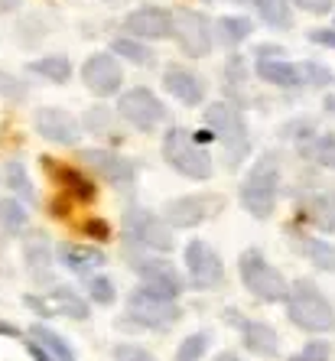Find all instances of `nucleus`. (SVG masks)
<instances>
[{
    "mask_svg": "<svg viewBox=\"0 0 335 361\" xmlns=\"http://www.w3.org/2000/svg\"><path fill=\"white\" fill-rule=\"evenodd\" d=\"M284 306H286V319L296 329H303V332H310V336H326V332L335 329V306L322 293V286L310 277L290 283Z\"/></svg>",
    "mask_w": 335,
    "mask_h": 361,
    "instance_id": "f257e3e1",
    "label": "nucleus"
},
{
    "mask_svg": "<svg viewBox=\"0 0 335 361\" xmlns=\"http://www.w3.org/2000/svg\"><path fill=\"white\" fill-rule=\"evenodd\" d=\"M183 319V306L179 300H166V296L153 293L147 286H134L127 293L124 316L118 319V329H143V332H169Z\"/></svg>",
    "mask_w": 335,
    "mask_h": 361,
    "instance_id": "f03ea898",
    "label": "nucleus"
},
{
    "mask_svg": "<svg viewBox=\"0 0 335 361\" xmlns=\"http://www.w3.org/2000/svg\"><path fill=\"white\" fill-rule=\"evenodd\" d=\"M276 195H280V157L276 153H260L248 169V176L241 179V189H238L241 209L264 221L274 215Z\"/></svg>",
    "mask_w": 335,
    "mask_h": 361,
    "instance_id": "7ed1b4c3",
    "label": "nucleus"
},
{
    "mask_svg": "<svg viewBox=\"0 0 335 361\" xmlns=\"http://www.w3.org/2000/svg\"><path fill=\"white\" fill-rule=\"evenodd\" d=\"M205 130L212 134V140L221 143L228 169H238L248 160V153H251V134H248V124H244V114L231 101H215V104L205 108Z\"/></svg>",
    "mask_w": 335,
    "mask_h": 361,
    "instance_id": "20e7f679",
    "label": "nucleus"
},
{
    "mask_svg": "<svg viewBox=\"0 0 335 361\" xmlns=\"http://www.w3.org/2000/svg\"><path fill=\"white\" fill-rule=\"evenodd\" d=\"M163 160L173 173H179L183 179H193V183H205L215 176L212 153L185 127H169L163 134Z\"/></svg>",
    "mask_w": 335,
    "mask_h": 361,
    "instance_id": "39448f33",
    "label": "nucleus"
},
{
    "mask_svg": "<svg viewBox=\"0 0 335 361\" xmlns=\"http://www.w3.org/2000/svg\"><path fill=\"white\" fill-rule=\"evenodd\" d=\"M238 277H241V286L254 300L270 302V306H274V302H284L286 293H290V280H286L257 247L241 251V257H238Z\"/></svg>",
    "mask_w": 335,
    "mask_h": 361,
    "instance_id": "423d86ee",
    "label": "nucleus"
},
{
    "mask_svg": "<svg viewBox=\"0 0 335 361\" xmlns=\"http://www.w3.org/2000/svg\"><path fill=\"white\" fill-rule=\"evenodd\" d=\"M121 231H124L127 244L134 247V251H150V254H166L173 251V228L166 221L153 215V212L140 209V205H130L124 212V219H121Z\"/></svg>",
    "mask_w": 335,
    "mask_h": 361,
    "instance_id": "0eeeda50",
    "label": "nucleus"
},
{
    "mask_svg": "<svg viewBox=\"0 0 335 361\" xmlns=\"http://www.w3.org/2000/svg\"><path fill=\"white\" fill-rule=\"evenodd\" d=\"M127 264L140 277V286L153 290V293L166 296V300H179L185 293V277L179 274L163 254L150 251H127Z\"/></svg>",
    "mask_w": 335,
    "mask_h": 361,
    "instance_id": "6e6552de",
    "label": "nucleus"
},
{
    "mask_svg": "<svg viewBox=\"0 0 335 361\" xmlns=\"http://www.w3.org/2000/svg\"><path fill=\"white\" fill-rule=\"evenodd\" d=\"M118 118H124L140 134H153L169 118V111L150 88L140 85V88H127V92L118 94Z\"/></svg>",
    "mask_w": 335,
    "mask_h": 361,
    "instance_id": "1a4fd4ad",
    "label": "nucleus"
},
{
    "mask_svg": "<svg viewBox=\"0 0 335 361\" xmlns=\"http://www.w3.org/2000/svg\"><path fill=\"white\" fill-rule=\"evenodd\" d=\"M183 257H185V283L193 290L209 293V290H218L225 283V264H221L218 251L209 241H202V238L189 241Z\"/></svg>",
    "mask_w": 335,
    "mask_h": 361,
    "instance_id": "9d476101",
    "label": "nucleus"
},
{
    "mask_svg": "<svg viewBox=\"0 0 335 361\" xmlns=\"http://www.w3.org/2000/svg\"><path fill=\"white\" fill-rule=\"evenodd\" d=\"M179 42V49L189 56V59H205L215 46V36H212V23L209 17H202L195 10H176L173 13V33Z\"/></svg>",
    "mask_w": 335,
    "mask_h": 361,
    "instance_id": "9b49d317",
    "label": "nucleus"
},
{
    "mask_svg": "<svg viewBox=\"0 0 335 361\" xmlns=\"http://www.w3.org/2000/svg\"><path fill=\"white\" fill-rule=\"evenodd\" d=\"M218 209H221L218 195H179V199L163 205L159 219L166 221L173 231H185V228H195L202 221H209L212 215H218Z\"/></svg>",
    "mask_w": 335,
    "mask_h": 361,
    "instance_id": "f8f14e48",
    "label": "nucleus"
},
{
    "mask_svg": "<svg viewBox=\"0 0 335 361\" xmlns=\"http://www.w3.org/2000/svg\"><path fill=\"white\" fill-rule=\"evenodd\" d=\"M82 163L92 169L95 176H101L108 185H114V189H134L137 183V163L114 150H104V147L82 150Z\"/></svg>",
    "mask_w": 335,
    "mask_h": 361,
    "instance_id": "ddd939ff",
    "label": "nucleus"
},
{
    "mask_svg": "<svg viewBox=\"0 0 335 361\" xmlns=\"http://www.w3.org/2000/svg\"><path fill=\"white\" fill-rule=\"evenodd\" d=\"M225 319L238 329L241 345L251 355H257V358H276V355H280V336H276V329L270 326V322L248 319V316H241L238 310H225Z\"/></svg>",
    "mask_w": 335,
    "mask_h": 361,
    "instance_id": "4468645a",
    "label": "nucleus"
},
{
    "mask_svg": "<svg viewBox=\"0 0 335 361\" xmlns=\"http://www.w3.org/2000/svg\"><path fill=\"white\" fill-rule=\"evenodd\" d=\"M82 82L92 94L111 98V94H118L121 85H124V68H121V62L114 59L111 52H95L82 66Z\"/></svg>",
    "mask_w": 335,
    "mask_h": 361,
    "instance_id": "2eb2a0df",
    "label": "nucleus"
},
{
    "mask_svg": "<svg viewBox=\"0 0 335 361\" xmlns=\"http://www.w3.org/2000/svg\"><path fill=\"white\" fill-rule=\"evenodd\" d=\"M23 264L36 286L56 283V251H52V244H49V235L30 231V235L23 238Z\"/></svg>",
    "mask_w": 335,
    "mask_h": 361,
    "instance_id": "dca6fc26",
    "label": "nucleus"
},
{
    "mask_svg": "<svg viewBox=\"0 0 335 361\" xmlns=\"http://www.w3.org/2000/svg\"><path fill=\"white\" fill-rule=\"evenodd\" d=\"M33 127L42 140L59 143V147H75L82 140V124L62 108H39L33 118Z\"/></svg>",
    "mask_w": 335,
    "mask_h": 361,
    "instance_id": "f3484780",
    "label": "nucleus"
},
{
    "mask_svg": "<svg viewBox=\"0 0 335 361\" xmlns=\"http://www.w3.org/2000/svg\"><path fill=\"white\" fill-rule=\"evenodd\" d=\"M254 72H257L260 82L276 85V88H300L306 85V75H303V62H290L280 56V49L270 52L264 49L254 62Z\"/></svg>",
    "mask_w": 335,
    "mask_h": 361,
    "instance_id": "a211bd4d",
    "label": "nucleus"
},
{
    "mask_svg": "<svg viewBox=\"0 0 335 361\" xmlns=\"http://www.w3.org/2000/svg\"><path fill=\"white\" fill-rule=\"evenodd\" d=\"M127 33L137 36V39H166L173 33V13L157 4H147V7H137L130 17L124 20Z\"/></svg>",
    "mask_w": 335,
    "mask_h": 361,
    "instance_id": "6ab92c4d",
    "label": "nucleus"
},
{
    "mask_svg": "<svg viewBox=\"0 0 335 361\" xmlns=\"http://www.w3.org/2000/svg\"><path fill=\"white\" fill-rule=\"evenodd\" d=\"M163 88H166L179 104H185V108H199L202 101H205V82L195 75L193 68L169 66L166 72H163Z\"/></svg>",
    "mask_w": 335,
    "mask_h": 361,
    "instance_id": "aec40b11",
    "label": "nucleus"
},
{
    "mask_svg": "<svg viewBox=\"0 0 335 361\" xmlns=\"http://www.w3.org/2000/svg\"><path fill=\"white\" fill-rule=\"evenodd\" d=\"M56 261H59L66 270L78 274V277H88V274H95L98 267H104V264H108V254L101 251V247H95V244L66 241V244H59V247H56Z\"/></svg>",
    "mask_w": 335,
    "mask_h": 361,
    "instance_id": "412c9836",
    "label": "nucleus"
},
{
    "mask_svg": "<svg viewBox=\"0 0 335 361\" xmlns=\"http://www.w3.org/2000/svg\"><path fill=\"white\" fill-rule=\"evenodd\" d=\"M286 235H290L293 251L303 254V257H306V261H310L316 270L335 274V244L322 241V238H312V235H303V231H296V228H290Z\"/></svg>",
    "mask_w": 335,
    "mask_h": 361,
    "instance_id": "4be33fe9",
    "label": "nucleus"
},
{
    "mask_svg": "<svg viewBox=\"0 0 335 361\" xmlns=\"http://www.w3.org/2000/svg\"><path fill=\"white\" fill-rule=\"evenodd\" d=\"M42 166L52 173V179L56 183L66 185V192L72 195L75 202H92L95 195H98V189H95V179H88L82 173V169H72V166H62V163H56L52 157H42Z\"/></svg>",
    "mask_w": 335,
    "mask_h": 361,
    "instance_id": "5701e85b",
    "label": "nucleus"
},
{
    "mask_svg": "<svg viewBox=\"0 0 335 361\" xmlns=\"http://www.w3.org/2000/svg\"><path fill=\"white\" fill-rule=\"evenodd\" d=\"M46 300L52 302L56 316H68V319H78V322H85L88 316H92V302L85 300L82 293H75L72 286L52 283V286H49V293H46Z\"/></svg>",
    "mask_w": 335,
    "mask_h": 361,
    "instance_id": "b1692460",
    "label": "nucleus"
},
{
    "mask_svg": "<svg viewBox=\"0 0 335 361\" xmlns=\"http://www.w3.org/2000/svg\"><path fill=\"white\" fill-rule=\"evenodd\" d=\"M30 342H36L42 348V352L49 355V358H56V361H75V348L68 345V338L66 336H59L52 326H42V322H33V326L23 332Z\"/></svg>",
    "mask_w": 335,
    "mask_h": 361,
    "instance_id": "393cba45",
    "label": "nucleus"
},
{
    "mask_svg": "<svg viewBox=\"0 0 335 361\" xmlns=\"http://www.w3.org/2000/svg\"><path fill=\"white\" fill-rule=\"evenodd\" d=\"M303 219L310 221L312 228H319L322 235H332L335 231V195H329V192L310 195V199L303 202Z\"/></svg>",
    "mask_w": 335,
    "mask_h": 361,
    "instance_id": "a878e982",
    "label": "nucleus"
},
{
    "mask_svg": "<svg viewBox=\"0 0 335 361\" xmlns=\"http://www.w3.org/2000/svg\"><path fill=\"white\" fill-rule=\"evenodd\" d=\"M300 147V157H306L310 163H316V166L322 169H335V134L329 130V134H310L303 143H296Z\"/></svg>",
    "mask_w": 335,
    "mask_h": 361,
    "instance_id": "bb28decb",
    "label": "nucleus"
},
{
    "mask_svg": "<svg viewBox=\"0 0 335 361\" xmlns=\"http://www.w3.org/2000/svg\"><path fill=\"white\" fill-rule=\"evenodd\" d=\"M251 30H254V23L248 17H221L218 20V26L212 30V36H218L221 46L235 49V46H241V42L251 36Z\"/></svg>",
    "mask_w": 335,
    "mask_h": 361,
    "instance_id": "cd10ccee",
    "label": "nucleus"
},
{
    "mask_svg": "<svg viewBox=\"0 0 335 361\" xmlns=\"http://www.w3.org/2000/svg\"><path fill=\"white\" fill-rule=\"evenodd\" d=\"M30 225V212L20 199H0V231L4 235H23Z\"/></svg>",
    "mask_w": 335,
    "mask_h": 361,
    "instance_id": "c85d7f7f",
    "label": "nucleus"
},
{
    "mask_svg": "<svg viewBox=\"0 0 335 361\" xmlns=\"http://www.w3.org/2000/svg\"><path fill=\"white\" fill-rule=\"evenodd\" d=\"M254 10H257V17H264V23L274 26V30H290V26H293L290 0H254Z\"/></svg>",
    "mask_w": 335,
    "mask_h": 361,
    "instance_id": "c756f323",
    "label": "nucleus"
},
{
    "mask_svg": "<svg viewBox=\"0 0 335 361\" xmlns=\"http://www.w3.org/2000/svg\"><path fill=\"white\" fill-rule=\"evenodd\" d=\"M4 179H7V189L13 192V199L20 202H36V189H33V179L26 173V166L20 160H10L7 169H4Z\"/></svg>",
    "mask_w": 335,
    "mask_h": 361,
    "instance_id": "7c9ffc66",
    "label": "nucleus"
},
{
    "mask_svg": "<svg viewBox=\"0 0 335 361\" xmlns=\"http://www.w3.org/2000/svg\"><path fill=\"white\" fill-rule=\"evenodd\" d=\"M30 72L42 75L46 82H52V85H66L68 78H72V62H68L66 56H46V59L30 62Z\"/></svg>",
    "mask_w": 335,
    "mask_h": 361,
    "instance_id": "2f4dec72",
    "label": "nucleus"
},
{
    "mask_svg": "<svg viewBox=\"0 0 335 361\" xmlns=\"http://www.w3.org/2000/svg\"><path fill=\"white\" fill-rule=\"evenodd\" d=\"M85 290H88V302H95V306H114V302H118V286H114V280L98 274V270L85 277Z\"/></svg>",
    "mask_w": 335,
    "mask_h": 361,
    "instance_id": "473e14b6",
    "label": "nucleus"
},
{
    "mask_svg": "<svg viewBox=\"0 0 335 361\" xmlns=\"http://www.w3.org/2000/svg\"><path fill=\"white\" fill-rule=\"evenodd\" d=\"M111 46H114V52H118L121 59H127V62H137V66H150V62H153V49H150V46H147V42L130 39V36H118Z\"/></svg>",
    "mask_w": 335,
    "mask_h": 361,
    "instance_id": "72a5a7b5",
    "label": "nucleus"
},
{
    "mask_svg": "<svg viewBox=\"0 0 335 361\" xmlns=\"http://www.w3.org/2000/svg\"><path fill=\"white\" fill-rule=\"evenodd\" d=\"M209 345H212L209 332H193V336H185L183 342H179L176 358L173 361H202L205 358V352H209Z\"/></svg>",
    "mask_w": 335,
    "mask_h": 361,
    "instance_id": "f704fd0d",
    "label": "nucleus"
},
{
    "mask_svg": "<svg viewBox=\"0 0 335 361\" xmlns=\"http://www.w3.org/2000/svg\"><path fill=\"white\" fill-rule=\"evenodd\" d=\"M329 358H332V345L326 338H312V342H306L300 352H293L286 361H329Z\"/></svg>",
    "mask_w": 335,
    "mask_h": 361,
    "instance_id": "c9c22d12",
    "label": "nucleus"
},
{
    "mask_svg": "<svg viewBox=\"0 0 335 361\" xmlns=\"http://www.w3.org/2000/svg\"><path fill=\"white\" fill-rule=\"evenodd\" d=\"M111 361H157V355L147 352L143 345H134V342H121L111 348Z\"/></svg>",
    "mask_w": 335,
    "mask_h": 361,
    "instance_id": "e433bc0d",
    "label": "nucleus"
},
{
    "mask_svg": "<svg viewBox=\"0 0 335 361\" xmlns=\"http://www.w3.org/2000/svg\"><path fill=\"white\" fill-rule=\"evenodd\" d=\"M0 94L10 101H23L26 98V85L17 82L13 75H7V72H0Z\"/></svg>",
    "mask_w": 335,
    "mask_h": 361,
    "instance_id": "4c0bfd02",
    "label": "nucleus"
},
{
    "mask_svg": "<svg viewBox=\"0 0 335 361\" xmlns=\"http://www.w3.org/2000/svg\"><path fill=\"white\" fill-rule=\"evenodd\" d=\"M85 127L92 130V134H104L111 127V114L104 108H92L88 114H85Z\"/></svg>",
    "mask_w": 335,
    "mask_h": 361,
    "instance_id": "58836bf2",
    "label": "nucleus"
},
{
    "mask_svg": "<svg viewBox=\"0 0 335 361\" xmlns=\"http://www.w3.org/2000/svg\"><path fill=\"white\" fill-rule=\"evenodd\" d=\"M23 302H26V306H30V310L36 312V316H39V319H52V316H56V310H52V302L46 300V296L26 293V296H23Z\"/></svg>",
    "mask_w": 335,
    "mask_h": 361,
    "instance_id": "ea45409f",
    "label": "nucleus"
},
{
    "mask_svg": "<svg viewBox=\"0 0 335 361\" xmlns=\"http://www.w3.org/2000/svg\"><path fill=\"white\" fill-rule=\"evenodd\" d=\"M290 4H296L306 13H329L335 7V0H290Z\"/></svg>",
    "mask_w": 335,
    "mask_h": 361,
    "instance_id": "a19ab883",
    "label": "nucleus"
},
{
    "mask_svg": "<svg viewBox=\"0 0 335 361\" xmlns=\"http://www.w3.org/2000/svg\"><path fill=\"white\" fill-rule=\"evenodd\" d=\"M85 231L92 238H98V241H108L111 238V228H108V221H101V219H92V221H85Z\"/></svg>",
    "mask_w": 335,
    "mask_h": 361,
    "instance_id": "79ce46f5",
    "label": "nucleus"
},
{
    "mask_svg": "<svg viewBox=\"0 0 335 361\" xmlns=\"http://www.w3.org/2000/svg\"><path fill=\"white\" fill-rule=\"evenodd\" d=\"M310 39L316 46H326V49H335V30H312Z\"/></svg>",
    "mask_w": 335,
    "mask_h": 361,
    "instance_id": "37998d69",
    "label": "nucleus"
},
{
    "mask_svg": "<svg viewBox=\"0 0 335 361\" xmlns=\"http://www.w3.org/2000/svg\"><path fill=\"white\" fill-rule=\"evenodd\" d=\"M26 355H30L33 361H56V358H49V355L42 352V348H39L36 342H30V338H26Z\"/></svg>",
    "mask_w": 335,
    "mask_h": 361,
    "instance_id": "c03bdc74",
    "label": "nucleus"
},
{
    "mask_svg": "<svg viewBox=\"0 0 335 361\" xmlns=\"http://www.w3.org/2000/svg\"><path fill=\"white\" fill-rule=\"evenodd\" d=\"M0 336H7V338H23V329H17V326H10V322L0 319Z\"/></svg>",
    "mask_w": 335,
    "mask_h": 361,
    "instance_id": "a18cd8bd",
    "label": "nucleus"
},
{
    "mask_svg": "<svg viewBox=\"0 0 335 361\" xmlns=\"http://www.w3.org/2000/svg\"><path fill=\"white\" fill-rule=\"evenodd\" d=\"M20 4H23V0H0V13H13Z\"/></svg>",
    "mask_w": 335,
    "mask_h": 361,
    "instance_id": "49530a36",
    "label": "nucleus"
},
{
    "mask_svg": "<svg viewBox=\"0 0 335 361\" xmlns=\"http://www.w3.org/2000/svg\"><path fill=\"white\" fill-rule=\"evenodd\" d=\"M212 361H244V358H241V355H238V352H218Z\"/></svg>",
    "mask_w": 335,
    "mask_h": 361,
    "instance_id": "de8ad7c7",
    "label": "nucleus"
},
{
    "mask_svg": "<svg viewBox=\"0 0 335 361\" xmlns=\"http://www.w3.org/2000/svg\"><path fill=\"white\" fill-rule=\"evenodd\" d=\"M332 85H335V82H332ZM322 108H326L329 114H335V92H329L326 98H322Z\"/></svg>",
    "mask_w": 335,
    "mask_h": 361,
    "instance_id": "09e8293b",
    "label": "nucleus"
}]
</instances>
